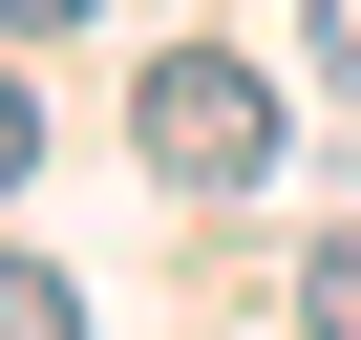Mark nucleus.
Here are the masks:
<instances>
[{
	"label": "nucleus",
	"mask_w": 361,
	"mask_h": 340,
	"mask_svg": "<svg viewBox=\"0 0 361 340\" xmlns=\"http://www.w3.org/2000/svg\"><path fill=\"white\" fill-rule=\"evenodd\" d=\"M128 149L170 170V192H255V170H276V85L213 64V43H170V64L128 85Z\"/></svg>",
	"instance_id": "f257e3e1"
},
{
	"label": "nucleus",
	"mask_w": 361,
	"mask_h": 340,
	"mask_svg": "<svg viewBox=\"0 0 361 340\" xmlns=\"http://www.w3.org/2000/svg\"><path fill=\"white\" fill-rule=\"evenodd\" d=\"M0 340H85V298H64L43 255H0Z\"/></svg>",
	"instance_id": "f03ea898"
},
{
	"label": "nucleus",
	"mask_w": 361,
	"mask_h": 340,
	"mask_svg": "<svg viewBox=\"0 0 361 340\" xmlns=\"http://www.w3.org/2000/svg\"><path fill=\"white\" fill-rule=\"evenodd\" d=\"M64 22H106V0H0V43H64Z\"/></svg>",
	"instance_id": "39448f33"
},
{
	"label": "nucleus",
	"mask_w": 361,
	"mask_h": 340,
	"mask_svg": "<svg viewBox=\"0 0 361 340\" xmlns=\"http://www.w3.org/2000/svg\"><path fill=\"white\" fill-rule=\"evenodd\" d=\"M298 43H319V85H361V0H298Z\"/></svg>",
	"instance_id": "20e7f679"
},
{
	"label": "nucleus",
	"mask_w": 361,
	"mask_h": 340,
	"mask_svg": "<svg viewBox=\"0 0 361 340\" xmlns=\"http://www.w3.org/2000/svg\"><path fill=\"white\" fill-rule=\"evenodd\" d=\"M298 319H319V340H361V234H319V277H298Z\"/></svg>",
	"instance_id": "7ed1b4c3"
},
{
	"label": "nucleus",
	"mask_w": 361,
	"mask_h": 340,
	"mask_svg": "<svg viewBox=\"0 0 361 340\" xmlns=\"http://www.w3.org/2000/svg\"><path fill=\"white\" fill-rule=\"evenodd\" d=\"M22 170H43V107H22V85H0V192H22Z\"/></svg>",
	"instance_id": "423d86ee"
}]
</instances>
